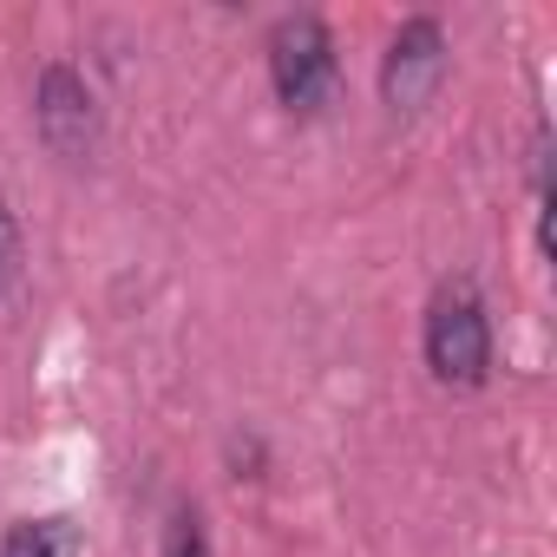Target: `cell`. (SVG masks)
I'll return each mask as SVG.
<instances>
[{"label": "cell", "mask_w": 557, "mask_h": 557, "mask_svg": "<svg viewBox=\"0 0 557 557\" xmlns=\"http://www.w3.org/2000/svg\"><path fill=\"white\" fill-rule=\"evenodd\" d=\"M0 557H86V537L73 518H21L0 544Z\"/></svg>", "instance_id": "5b68a950"}, {"label": "cell", "mask_w": 557, "mask_h": 557, "mask_svg": "<svg viewBox=\"0 0 557 557\" xmlns=\"http://www.w3.org/2000/svg\"><path fill=\"white\" fill-rule=\"evenodd\" d=\"M335 79H342V60L322 14H283L269 27V86L289 112H322L335 99Z\"/></svg>", "instance_id": "7a4b0ae2"}, {"label": "cell", "mask_w": 557, "mask_h": 557, "mask_svg": "<svg viewBox=\"0 0 557 557\" xmlns=\"http://www.w3.org/2000/svg\"><path fill=\"white\" fill-rule=\"evenodd\" d=\"M420 355H426L433 381L453 387V394H472V387L492 381L498 348H492V315H485L479 283L453 275V283L433 289V302H426V329H420Z\"/></svg>", "instance_id": "6da1fadb"}, {"label": "cell", "mask_w": 557, "mask_h": 557, "mask_svg": "<svg viewBox=\"0 0 557 557\" xmlns=\"http://www.w3.org/2000/svg\"><path fill=\"white\" fill-rule=\"evenodd\" d=\"M446 66H453L446 27H440L433 14L400 21V34H394L387 53H381V99H387L394 112H420V106L446 86Z\"/></svg>", "instance_id": "277c9868"}, {"label": "cell", "mask_w": 557, "mask_h": 557, "mask_svg": "<svg viewBox=\"0 0 557 557\" xmlns=\"http://www.w3.org/2000/svg\"><path fill=\"white\" fill-rule=\"evenodd\" d=\"M34 132H40V145H47L60 164H86V158L99 151V99H92V86H86L79 66H66V60L40 66V86H34Z\"/></svg>", "instance_id": "3957f363"}, {"label": "cell", "mask_w": 557, "mask_h": 557, "mask_svg": "<svg viewBox=\"0 0 557 557\" xmlns=\"http://www.w3.org/2000/svg\"><path fill=\"white\" fill-rule=\"evenodd\" d=\"M21 275H27V236L14 210H0V302L21 289Z\"/></svg>", "instance_id": "8992f818"}, {"label": "cell", "mask_w": 557, "mask_h": 557, "mask_svg": "<svg viewBox=\"0 0 557 557\" xmlns=\"http://www.w3.org/2000/svg\"><path fill=\"white\" fill-rule=\"evenodd\" d=\"M164 557H210V531L197 518V505H184L171 518V537H164Z\"/></svg>", "instance_id": "52a82bcc"}]
</instances>
